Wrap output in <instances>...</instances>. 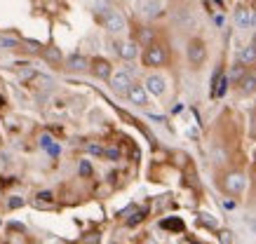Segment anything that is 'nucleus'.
<instances>
[{"label": "nucleus", "instance_id": "nucleus-1", "mask_svg": "<svg viewBox=\"0 0 256 244\" xmlns=\"http://www.w3.org/2000/svg\"><path fill=\"white\" fill-rule=\"evenodd\" d=\"M186 56H188V61H190V66H195V68L202 66L204 59H207V47H204V42H202L200 38H193L186 47Z\"/></svg>", "mask_w": 256, "mask_h": 244}, {"label": "nucleus", "instance_id": "nucleus-2", "mask_svg": "<svg viewBox=\"0 0 256 244\" xmlns=\"http://www.w3.org/2000/svg\"><path fill=\"white\" fill-rule=\"evenodd\" d=\"M134 80H132V71H116L110 75V89L116 94H127L132 89Z\"/></svg>", "mask_w": 256, "mask_h": 244}, {"label": "nucleus", "instance_id": "nucleus-3", "mask_svg": "<svg viewBox=\"0 0 256 244\" xmlns=\"http://www.w3.org/2000/svg\"><path fill=\"white\" fill-rule=\"evenodd\" d=\"M224 188H226V193H228V195H242V193H244V188H247V179H244V174L230 172L224 179Z\"/></svg>", "mask_w": 256, "mask_h": 244}, {"label": "nucleus", "instance_id": "nucleus-4", "mask_svg": "<svg viewBox=\"0 0 256 244\" xmlns=\"http://www.w3.org/2000/svg\"><path fill=\"white\" fill-rule=\"evenodd\" d=\"M167 61V52H164L162 45H156V42H150L144 52V63L146 66H162Z\"/></svg>", "mask_w": 256, "mask_h": 244}, {"label": "nucleus", "instance_id": "nucleus-5", "mask_svg": "<svg viewBox=\"0 0 256 244\" xmlns=\"http://www.w3.org/2000/svg\"><path fill=\"white\" fill-rule=\"evenodd\" d=\"M101 19H104V26H106L110 33H122L124 28H127V21H124V16L120 14L118 9H108Z\"/></svg>", "mask_w": 256, "mask_h": 244}, {"label": "nucleus", "instance_id": "nucleus-6", "mask_svg": "<svg viewBox=\"0 0 256 244\" xmlns=\"http://www.w3.org/2000/svg\"><path fill=\"white\" fill-rule=\"evenodd\" d=\"M144 87L148 89V94L150 96H162L167 92V80L162 75H158V73H150L146 80H144Z\"/></svg>", "mask_w": 256, "mask_h": 244}, {"label": "nucleus", "instance_id": "nucleus-7", "mask_svg": "<svg viewBox=\"0 0 256 244\" xmlns=\"http://www.w3.org/2000/svg\"><path fill=\"white\" fill-rule=\"evenodd\" d=\"M148 89L144 85H136V82H134L132 85V89H130V92H127V99H130V101L134 103V106H146L148 103Z\"/></svg>", "mask_w": 256, "mask_h": 244}, {"label": "nucleus", "instance_id": "nucleus-8", "mask_svg": "<svg viewBox=\"0 0 256 244\" xmlns=\"http://www.w3.org/2000/svg\"><path fill=\"white\" fill-rule=\"evenodd\" d=\"M92 73L94 78H101V80H110V75H113V66H110L106 59H94L92 61Z\"/></svg>", "mask_w": 256, "mask_h": 244}, {"label": "nucleus", "instance_id": "nucleus-9", "mask_svg": "<svg viewBox=\"0 0 256 244\" xmlns=\"http://www.w3.org/2000/svg\"><path fill=\"white\" fill-rule=\"evenodd\" d=\"M238 61L244 63V66H252V63H256V45H254V42H249V45H244V47L240 49Z\"/></svg>", "mask_w": 256, "mask_h": 244}, {"label": "nucleus", "instance_id": "nucleus-10", "mask_svg": "<svg viewBox=\"0 0 256 244\" xmlns=\"http://www.w3.org/2000/svg\"><path fill=\"white\" fill-rule=\"evenodd\" d=\"M235 24H238V28H252V9L249 7L235 9Z\"/></svg>", "mask_w": 256, "mask_h": 244}, {"label": "nucleus", "instance_id": "nucleus-11", "mask_svg": "<svg viewBox=\"0 0 256 244\" xmlns=\"http://www.w3.org/2000/svg\"><path fill=\"white\" fill-rule=\"evenodd\" d=\"M139 54V42H134V40H127L122 42V49H120V56H122L124 61H134Z\"/></svg>", "mask_w": 256, "mask_h": 244}, {"label": "nucleus", "instance_id": "nucleus-12", "mask_svg": "<svg viewBox=\"0 0 256 244\" xmlns=\"http://www.w3.org/2000/svg\"><path fill=\"white\" fill-rule=\"evenodd\" d=\"M240 89L244 92V94H252V92H256V71L247 73V75L240 80Z\"/></svg>", "mask_w": 256, "mask_h": 244}, {"label": "nucleus", "instance_id": "nucleus-13", "mask_svg": "<svg viewBox=\"0 0 256 244\" xmlns=\"http://www.w3.org/2000/svg\"><path fill=\"white\" fill-rule=\"evenodd\" d=\"M244 75H247V66H244V63H240V61H238V63H235V66H233V68H230V73H228V80H230L233 85H235V82L240 85V80L244 78Z\"/></svg>", "mask_w": 256, "mask_h": 244}, {"label": "nucleus", "instance_id": "nucleus-14", "mask_svg": "<svg viewBox=\"0 0 256 244\" xmlns=\"http://www.w3.org/2000/svg\"><path fill=\"white\" fill-rule=\"evenodd\" d=\"M87 63H90V61H87L82 54H70L68 56V68H70V71H85Z\"/></svg>", "mask_w": 256, "mask_h": 244}, {"label": "nucleus", "instance_id": "nucleus-15", "mask_svg": "<svg viewBox=\"0 0 256 244\" xmlns=\"http://www.w3.org/2000/svg\"><path fill=\"white\" fill-rule=\"evenodd\" d=\"M141 9H144L146 16L160 14V0H144V2H141Z\"/></svg>", "mask_w": 256, "mask_h": 244}, {"label": "nucleus", "instance_id": "nucleus-16", "mask_svg": "<svg viewBox=\"0 0 256 244\" xmlns=\"http://www.w3.org/2000/svg\"><path fill=\"white\" fill-rule=\"evenodd\" d=\"M19 47V40L12 35H0V49H14Z\"/></svg>", "mask_w": 256, "mask_h": 244}, {"label": "nucleus", "instance_id": "nucleus-17", "mask_svg": "<svg viewBox=\"0 0 256 244\" xmlns=\"http://www.w3.org/2000/svg\"><path fill=\"white\" fill-rule=\"evenodd\" d=\"M42 56H45L47 61H62V49L59 47H45Z\"/></svg>", "mask_w": 256, "mask_h": 244}, {"label": "nucleus", "instance_id": "nucleus-18", "mask_svg": "<svg viewBox=\"0 0 256 244\" xmlns=\"http://www.w3.org/2000/svg\"><path fill=\"white\" fill-rule=\"evenodd\" d=\"M78 172H80V176H90V174H92V165H90L87 160H82L78 167Z\"/></svg>", "mask_w": 256, "mask_h": 244}, {"label": "nucleus", "instance_id": "nucleus-19", "mask_svg": "<svg viewBox=\"0 0 256 244\" xmlns=\"http://www.w3.org/2000/svg\"><path fill=\"white\" fill-rule=\"evenodd\" d=\"M19 78H22V80H31V78H36V71H33V68H28V66H26V68H19Z\"/></svg>", "mask_w": 256, "mask_h": 244}, {"label": "nucleus", "instance_id": "nucleus-20", "mask_svg": "<svg viewBox=\"0 0 256 244\" xmlns=\"http://www.w3.org/2000/svg\"><path fill=\"white\" fill-rule=\"evenodd\" d=\"M87 150H90L92 155H104V153H106V148H101V146H96V143H90Z\"/></svg>", "mask_w": 256, "mask_h": 244}, {"label": "nucleus", "instance_id": "nucleus-21", "mask_svg": "<svg viewBox=\"0 0 256 244\" xmlns=\"http://www.w3.org/2000/svg\"><path fill=\"white\" fill-rule=\"evenodd\" d=\"M162 226H164V228H176V230L184 228V223H181V221H164Z\"/></svg>", "mask_w": 256, "mask_h": 244}, {"label": "nucleus", "instance_id": "nucleus-22", "mask_svg": "<svg viewBox=\"0 0 256 244\" xmlns=\"http://www.w3.org/2000/svg\"><path fill=\"white\" fill-rule=\"evenodd\" d=\"M40 202H52V193L45 190V193H38V205Z\"/></svg>", "mask_w": 256, "mask_h": 244}, {"label": "nucleus", "instance_id": "nucleus-23", "mask_svg": "<svg viewBox=\"0 0 256 244\" xmlns=\"http://www.w3.org/2000/svg\"><path fill=\"white\" fill-rule=\"evenodd\" d=\"M104 155H106L108 160H118V158H120V150H118V148H108Z\"/></svg>", "mask_w": 256, "mask_h": 244}, {"label": "nucleus", "instance_id": "nucleus-24", "mask_svg": "<svg viewBox=\"0 0 256 244\" xmlns=\"http://www.w3.org/2000/svg\"><path fill=\"white\" fill-rule=\"evenodd\" d=\"M221 205H224L226 212H233V209H235V202H233V200H224Z\"/></svg>", "mask_w": 256, "mask_h": 244}, {"label": "nucleus", "instance_id": "nucleus-25", "mask_svg": "<svg viewBox=\"0 0 256 244\" xmlns=\"http://www.w3.org/2000/svg\"><path fill=\"white\" fill-rule=\"evenodd\" d=\"M233 242V235L230 233H221V244H230Z\"/></svg>", "mask_w": 256, "mask_h": 244}, {"label": "nucleus", "instance_id": "nucleus-26", "mask_svg": "<svg viewBox=\"0 0 256 244\" xmlns=\"http://www.w3.org/2000/svg\"><path fill=\"white\" fill-rule=\"evenodd\" d=\"M150 38H153V33H150V28H146V31L141 33V40H146V42H148Z\"/></svg>", "mask_w": 256, "mask_h": 244}, {"label": "nucleus", "instance_id": "nucleus-27", "mask_svg": "<svg viewBox=\"0 0 256 244\" xmlns=\"http://www.w3.org/2000/svg\"><path fill=\"white\" fill-rule=\"evenodd\" d=\"M252 28H256V9H252Z\"/></svg>", "mask_w": 256, "mask_h": 244}, {"label": "nucleus", "instance_id": "nucleus-28", "mask_svg": "<svg viewBox=\"0 0 256 244\" xmlns=\"http://www.w3.org/2000/svg\"><path fill=\"white\" fill-rule=\"evenodd\" d=\"M19 205H24V200H12L10 202V207H19Z\"/></svg>", "mask_w": 256, "mask_h": 244}, {"label": "nucleus", "instance_id": "nucleus-29", "mask_svg": "<svg viewBox=\"0 0 256 244\" xmlns=\"http://www.w3.org/2000/svg\"><path fill=\"white\" fill-rule=\"evenodd\" d=\"M252 42H254V45H256V31H254V40H252Z\"/></svg>", "mask_w": 256, "mask_h": 244}]
</instances>
